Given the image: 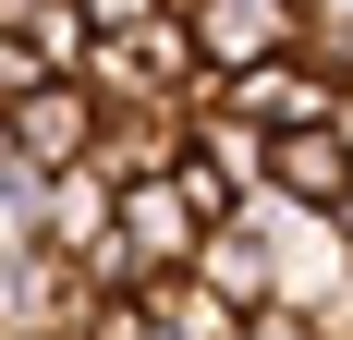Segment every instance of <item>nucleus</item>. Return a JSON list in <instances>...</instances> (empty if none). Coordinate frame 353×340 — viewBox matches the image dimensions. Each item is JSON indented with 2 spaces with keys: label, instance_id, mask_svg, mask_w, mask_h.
<instances>
[{
  "label": "nucleus",
  "instance_id": "7",
  "mask_svg": "<svg viewBox=\"0 0 353 340\" xmlns=\"http://www.w3.org/2000/svg\"><path fill=\"white\" fill-rule=\"evenodd\" d=\"M268 195L317 206V219H353V122H317V134H281V170Z\"/></svg>",
  "mask_w": 353,
  "mask_h": 340
},
{
  "label": "nucleus",
  "instance_id": "4",
  "mask_svg": "<svg viewBox=\"0 0 353 340\" xmlns=\"http://www.w3.org/2000/svg\"><path fill=\"white\" fill-rule=\"evenodd\" d=\"M183 25L208 49V73L232 85V73H256V61H292L317 12H305V0H183Z\"/></svg>",
  "mask_w": 353,
  "mask_h": 340
},
{
  "label": "nucleus",
  "instance_id": "2",
  "mask_svg": "<svg viewBox=\"0 0 353 340\" xmlns=\"http://www.w3.org/2000/svg\"><path fill=\"white\" fill-rule=\"evenodd\" d=\"M98 134H110V98L85 85V73L37 85V98H0V158H25V170H85Z\"/></svg>",
  "mask_w": 353,
  "mask_h": 340
},
{
  "label": "nucleus",
  "instance_id": "3",
  "mask_svg": "<svg viewBox=\"0 0 353 340\" xmlns=\"http://www.w3.org/2000/svg\"><path fill=\"white\" fill-rule=\"evenodd\" d=\"M98 304V279L73 268L61 243H12L0 255V340H73Z\"/></svg>",
  "mask_w": 353,
  "mask_h": 340
},
{
  "label": "nucleus",
  "instance_id": "10",
  "mask_svg": "<svg viewBox=\"0 0 353 340\" xmlns=\"http://www.w3.org/2000/svg\"><path fill=\"white\" fill-rule=\"evenodd\" d=\"M146 304H159V328H171V340H244V304H219L208 279H159Z\"/></svg>",
  "mask_w": 353,
  "mask_h": 340
},
{
  "label": "nucleus",
  "instance_id": "11",
  "mask_svg": "<svg viewBox=\"0 0 353 340\" xmlns=\"http://www.w3.org/2000/svg\"><path fill=\"white\" fill-rule=\"evenodd\" d=\"M159 12H171V0H85V25H98V36H122V25H159Z\"/></svg>",
  "mask_w": 353,
  "mask_h": 340
},
{
  "label": "nucleus",
  "instance_id": "5",
  "mask_svg": "<svg viewBox=\"0 0 353 340\" xmlns=\"http://www.w3.org/2000/svg\"><path fill=\"white\" fill-rule=\"evenodd\" d=\"M219 109H244L256 134H317V122H341V85H329V73L292 49V61H256V73H232V85H219Z\"/></svg>",
  "mask_w": 353,
  "mask_h": 340
},
{
  "label": "nucleus",
  "instance_id": "1",
  "mask_svg": "<svg viewBox=\"0 0 353 340\" xmlns=\"http://www.w3.org/2000/svg\"><path fill=\"white\" fill-rule=\"evenodd\" d=\"M244 231L268 243V279H281V304H305V316L353 279V231H341V219H317V206H292V195H256Z\"/></svg>",
  "mask_w": 353,
  "mask_h": 340
},
{
  "label": "nucleus",
  "instance_id": "8",
  "mask_svg": "<svg viewBox=\"0 0 353 340\" xmlns=\"http://www.w3.org/2000/svg\"><path fill=\"white\" fill-rule=\"evenodd\" d=\"M49 243H61L73 268H98L110 243H122V182L110 170H61L49 182Z\"/></svg>",
  "mask_w": 353,
  "mask_h": 340
},
{
  "label": "nucleus",
  "instance_id": "6",
  "mask_svg": "<svg viewBox=\"0 0 353 340\" xmlns=\"http://www.w3.org/2000/svg\"><path fill=\"white\" fill-rule=\"evenodd\" d=\"M183 158H195V109H110V134H98L85 170H110V182L134 195V182H159V170H183Z\"/></svg>",
  "mask_w": 353,
  "mask_h": 340
},
{
  "label": "nucleus",
  "instance_id": "9",
  "mask_svg": "<svg viewBox=\"0 0 353 340\" xmlns=\"http://www.w3.org/2000/svg\"><path fill=\"white\" fill-rule=\"evenodd\" d=\"M195 279H208L219 304H244V316H268V304H281V279H268V243H256L244 219H232V231H208V255H195Z\"/></svg>",
  "mask_w": 353,
  "mask_h": 340
},
{
  "label": "nucleus",
  "instance_id": "12",
  "mask_svg": "<svg viewBox=\"0 0 353 340\" xmlns=\"http://www.w3.org/2000/svg\"><path fill=\"white\" fill-rule=\"evenodd\" d=\"M317 328H329V340H353V279H341V292L317 304Z\"/></svg>",
  "mask_w": 353,
  "mask_h": 340
}]
</instances>
